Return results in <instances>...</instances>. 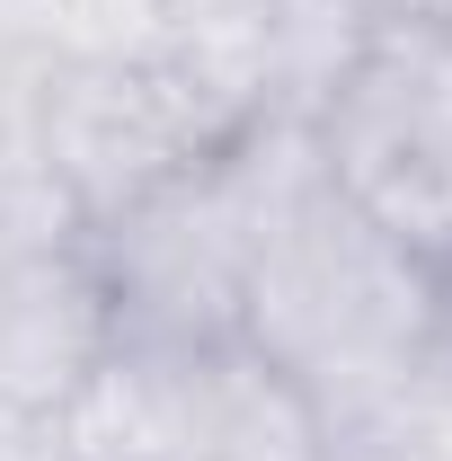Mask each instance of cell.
Segmentation results:
<instances>
[{
	"label": "cell",
	"instance_id": "obj_6",
	"mask_svg": "<svg viewBox=\"0 0 452 461\" xmlns=\"http://www.w3.org/2000/svg\"><path fill=\"white\" fill-rule=\"evenodd\" d=\"M426 373L452 391V267L435 276V302H426Z\"/></svg>",
	"mask_w": 452,
	"mask_h": 461
},
{
	"label": "cell",
	"instance_id": "obj_5",
	"mask_svg": "<svg viewBox=\"0 0 452 461\" xmlns=\"http://www.w3.org/2000/svg\"><path fill=\"white\" fill-rule=\"evenodd\" d=\"M355 27H452V0H338Z\"/></svg>",
	"mask_w": 452,
	"mask_h": 461
},
{
	"label": "cell",
	"instance_id": "obj_4",
	"mask_svg": "<svg viewBox=\"0 0 452 461\" xmlns=\"http://www.w3.org/2000/svg\"><path fill=\"white\" fill-rule=\"evenodd\" d=\"M0 461H71V444H62V426H45V417L0 408Z\"/></svg>",
	"mask_w": 452,
	"mask_h": 461
},
{
	"label": "cell",
	"instance_id": "obj_1",
	"mask_svg": "<svg viewBox=\"0 0 452 461\" xmlns=\"http://www.w3.org/2000/svg\"><path fill=\"white\" fill-rule=\"evenodd\" d=\"M426 302H435V267L382 240L364 213H346L329 177L311 169L249 258L240 338L267 364H284L338 426L426 364Z\"/></svg>",
	"mask_w": 452,
	"mask_h": 461
},
{
	"label": "cell",
	"instance_id": "obj_3",
	"mask_svg": "<svg viewBox=\"0 0 452 461\" xmlns=\"http://www.w3.org/2000/svg\"><path fill=\"white\" fill-rule=\"evenodd\" d=\"M107 293L89 267V230L0 249V408L62 426L89 373L107 364Z\"/></svg>",
	"mask_w": 452,
	"mask_h": 461
},
{
	"label": "cell",
	"instance_id": "obj_2",
	"mask_svg": "<svg viewBox=\"0 0 452 461\" xmlns=\"http://www.w3.org/2000/svg\"><path fill=\"white\" fill-rule=\"evenodd\" d=\"M320 177L346 213L452 267V27H355L338 71L302 107Z\"/></svg>",
	"mask_w": 452,
	"mask_h": 461
}]
</instances>
